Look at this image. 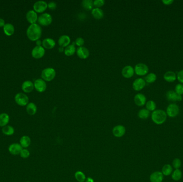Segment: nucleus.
<instances>
[{
    "instance_id": "obj_33",
    "label": "nucleus",
    "mask_w": 183,
    "mask_h": 182,
    "mask_svg": "<svg viewBox=\"0 0 183 182\" xmlns=\"http://www.w3.org/2000/svg\"><path fill=\"white\" fill-rule=\"evenodd\" d=\"M145 81L148 83H152L156 81L157 79V75L154 73H150L145 77Z\"/></svg>"
},
{
    "instance_id": "obj_48",
    "label": "nucleus",
    "mask_w": 183,
    "mask_h": 182,
    "mask_svg": "<svg viewBox=\"0 0 183 182\" xmlns=\"http://www.w3.org/2000/svg\"><path fill=\"white\" fill-rule=\"evenodd\" d=\"M58 51L60 52H62L64 51V48L63 47H60V48H58Z\"/></svg>"
},
{
    "instance_id": "obj_44",
    "label": "nucleus",
    "mask_w": 183,
    "mask_h": 182,
    "mask_svg": "<svg viewBox=\"0 0 183 182\" xmlns=\"http://www.w3.org/2000/svg\"><path fill=\"white\" fill-rule=\"evenodd\" d=\"M48 7L50 10H55L57 7V4L55 2L52 1L48 3Z\"/></svg>"
},
{
    "instance_id": "obj_21",
    "label": "nucleus",
    "mask_w": 183,
    "mask_h": 182,
    "mask_svg": "<svg viewBox=\"0 0 183 182\" xmlns=\"http://www.w3.org/2000/svg\"><path fill=\"white\" fill-rule=\"evenodd\" d=\"M163 78L168 82H173L177 79V75L174 72L169 70L165 73Z\"/></svg>"
},
{
    "instance_id": "obj_50",
    "label": "nucleus",
    "mask_w": 183,
    "mask_h": 182,
    "mask_svg": "<svg viewBox=\"0 0 183 182\" xmlns=\"http://www.w3.org/2000/svg\"></svg>"
},
{
    "instance_id": "obj_15",
    "label": "nucleus",
    "mask_w": 183,
    "mask_h": 182,
    "mask_svg": "<svg viewBox=\"0 0 183 182\" xmlns=\"http://www.w3.org/2000/svg\"><path fill=\"white\" fill-rule=\"evenodd\" d=\"M126 132L125 127L122 125H118L112 129V133L116 137H121L123 136Z\"/></svg>"
},
{
    "instance_id": "obj_38",
    "label": "nucleus",
    "mask_w": 183,
    "mask_h": 182,
    "mask_svg": "<svg viewBox=\"0 0 183 182\" xmlns=\"http://www.w3.org/2000/svg\"><path fill=\"white\" fill-rule=\"evenodd\" d=\"M175 91L179 95L182 96L183 95V84L178 83L177 84L175 88Z\"/></svg>"
},
{
    "instance_id": "obj_7",
    "label": "nucleus",
    "mask_w": 183,
    "mask_h": 182,
    "mask_svg": "<svg viewBox=\"0 0 183 182\" xmlns=\"http://www.w3.org/2000/svg\"><path fill=\"white\" fill-rule=\"evenodd\" d=\"M15 99L16 103L21 106H24L27 105L29 100L27 96L23 93H17L15 96Z\"/></svg>"
},
{
    "instance_id": "obj_5",
    "label": "nucleus",
    "mask_w": 183,
    "mask_h": 182,
    "mask_svg": "<svg viewBox=\"0 0 183 182\" xmlns=\"http://www.w3.org/2000/svg\"><path fill=\"white\" fill-rule=\"evenodd\" d=\"M179 113V106L175 103L170 104L166 108V115L170 118H175Z\"/></svg>"
},
{
    "instance_id": "obj_32",
    "label": "nucleus",
    "mask_w": 183,
    "mask_h": 182,
    "mask_svg": "<svg viewBox=\"0 0 183 182\" xmlns=\"http://www.w3.org/2000/svg\"><path fill=\"white\" fill-rule=\"evenodd\" d=\"M150 112L148 110L145 108H143L142 110H140L139 112H138V117L141 119H147L149 116H150Z\"/></svg>"
},
{
    "instance_id": "obj_18",
    "label": "nucleus",
    "mask_w": 183,
    "mask_h": 182,
    "mask_svg": "<svg viewBox=\"0 0 183 182\" xmlns=\"http://www.w3.org/2000/svg\"><path fill=\"white\" fill-rule=\"evenodd\" d=\"M71 42L70 37L69 36L66 35H63L60 36L58 39V44L61 47H67V46L70 45Z\"/></svg>"
},
{
    "instance_id": "obj_39",
    "label": "nucleus",
    "mask_w": 183,
    "mask_h": 182,
    "mask_svg": "<svg viewBox=\"0 0 183 182\" xmlns=\"http://www.w3.org/2000/svg\"><path fill=\"white\" fill-rule=\"evenodd\" d=\"M29 155H30L29 151L26 149H22V150L20 153L21 157L24 158V159H26L27 157H29Z\"/></svg>"
},
{
    "instance_id": "obj_16",
    "label": "nucleus",
    "mask_w": 183,
    "mask_h": 182,
    "mask_svg": "<svg viewBox=\"0 0 183 182\" xmlns=\"http://www.w3.org/2000/svg\"><path fill=\"white\" fill-rule=\"evenodd\" d=\"M77 56L81 59H86L90 56V51L88 49L85 47H80L77 48Z\"/></svg>"
},
{
    "instance_id": "obj_31",
    "label": "nucleus",
    "mask_w": 183,
    "mask_h": 182,
    "mask_svg": "<svg viewBox=\"0 0 183 182\" xmlns=\"http://www.w3.org/2000/svg\"><path fill=\"white\" fill-rule=\"evenodd\" d=\"M81 6L87 10H91L94 6L92 0H84L81 2Z\"/></svg>"
},
{
    "instance_id": "obj_41",
    "label": "nucleus",
    "mask_w": 183,
    "mask_h": 182,
    "mask_svg": "<svg viewBox=\"0 0 183 182\" xmlns=\"http://www.w3.org/2000/svg\"><path fill=\"white\" fill-rule=\"evenodd\" d=\"M105 3L104 0H95L93 1L94 6H95L96 8H100L103 6Z\"/></svg>"
},
{
    "instance_id": "obj_29",
    "label": "nucleus",
    "mask_w": 183,
    "mask_h": 182,
    "mask_svg": "<svg viewBox=\"0 0 183 182\" xmlns=\"http://www.w3.org/2000/svg\"><path fill=\"white\" fill-rule=\"evenodd\" d=\"M26 111L30 116H33L37 111V107L33 103H29L26 106Z\"/></svg>"
},
{
    "instance_id": "obj_35",
    "label": "nucleus",
    "mask_w": 183,
    "mask_h": 182,
    "mask_svg": "<svg viewBox=\"0 0 183 182\" xmlns=\"http://www.w3.org/2000/svg\"><path fill=\"white\" fill-rule=\"evenodd\" d=\"M75 178L77 181L79 182H84L86 180V176L85 174L81 171H78L76 172L75 174Z\"/></svg>"
},
{
    "instance_id": "obj_23",
    "label": "nucleus",
    "mask_w": 183,
    "mask_h": 182,
    "mask_svg": "<svg viewBox=\"0 0 183 182\" xmlns=\"http://www.w3.org/2000/svg\"><path fill=\"white\" fill-rule=\"evenodd\" d=\"M34 88V84L31 81H26L24 82L21 86L22 90L26 93H29L33 91Z\"/></svg>"
},
{
    "instance_id": "obj_40",
    "label": "nucleus",
    "mask_w": 183,
    "mask_h": 182,
    "mask_svg": "<svg viewBox=\"0 0 183 182\" xmlns=\"http://www.w3.org/2000/svg\"><path fill=\"white\" fill-rule=\"evenodd\" d=\"M173 167L176 169H178L181 167V162L178 158H176L173 160Z\"/></svg>"
},
{
    "instance_id": "obj_3",
    "label": "nucleus",
    "mask_w": 183,
    "mask_h": 182,
    "mask_svg": "<svg viewBox=\"0 0 183 182\" xmlns=\"http://www.w3.org/2000/svg\"><path fill=\"white\" fill-rule=\"evenodd\" d=\"M56 76V71L54 68L48 67L42 71L41 78L44 81H51Z\"/></svg>"
},
{
    "instance_id": "obj_34",
    "label": "nucleus",
    "mask_w": 183,
    "mask_h": 182,
    "mask_svg": "<svg viewBox=\"0 0 183 182\" xmlns=\"http://www.w3.org/2000/svg\"><path fill=\"white\" fill-rule=\"evenodd\" d=\"M173 172V168L171 165L167 164L165 165L162 168V174L165 176H169Z\"/></svg>"
},
{
    "instance_id": "obj_25",
    "label": "nucleus",
    "mask_w": 183,
    "mask_h": 182,
    "mask_svg": "<svg viewBox=\"0 0 183 182\" xmlns=\"http://www.w3.org/2000/svg\"><path fill=\"white\" fill-rule=\"evenodd\" d=\"M91 15L94 18L96 19H101L104 16V13L102 9L99 8H95L93 9V10L91 11Z\"/></svg>"
},
{
    "instance_id": "obj_47",
    "label": "nucleus",
    "mask_w": 183,
    "mask_h": 182,
    "mask_svg": "<svg viewBox=\"0 0 183 182\" xmlns=\"http://www.w3.org/2000/svg\"><path fill=\"white\" fill-rule=\"evenodd\" d=\"M86 182H94V181L93 179H92L91 177H88Z\"/></svg>"
},
{
    "instance_id": "obj_9",
    "label": "nucleus",
    "mask_w": 183,
    "mask_h": 182,
    "mask_svg": "<svg viewBox=\"0 0 183 182\" xmlns=\"http://www.w3.org/2000/svg\"><path fill=\"white\" fill-rule=\"evenodd\" d=\"M48 7V4L44 1L36 2L33 6L34 11L36 13H42L46 10Z\"/></svg>"
},
{
    "instance_id": "obj_17",
    "label": "nucleus",
    "mask_w": 183,
    "mask_h": 182,
    "mask_svg": "<svg viewBox=\"0 0 183 182\" xmlns=\"http://www.w3.org/2000/svg\"><path fill=\"white\" fill-rule=\"evenodd\" d=\"M134 101L135 104L138 106H142L146 103V97L142 93H137L134 96Z\"/></svg>"
},
{
    "instance_id": "obj_36",
    "label": "nucleus",
    "mask_w": 183,
    "mask_h": 182,
    "mask_svg": "<svg viewBox=\"0 0 183 182\" xmlns=\"http://www.w3.org/2000/svg\"><path fill=\"white\" fill-rule=\"evenodd\" d=\"M181 177H182V173L179 169L175 170L171 175V177L173 178V180L175 181L180 180L181 179Z\"/></svg>"
},
{
    "instance_id": "obj_19",
    "label": "nucleus",
    "mask_w": 183,
    "mask_h": 182,
    "mask_svg": "<svg viewBox=\"0 0 183 182\" xmlns=\"http://www.w3.org/2000/svg\"><path fill=\"white\" fill-rule=\"evenodd\" d=\"M150 179L151 182H162L163 180V175L162 172H154L150 175Z\"/></svg>"
},
{
    "instance_id": "obj_13",
    "label": "nucleus",
    "mask_w": 183,
    "mask_h": 182,
    "mask_svg": "<svg viewBox=\"0 0 183 182\" xmlns=\"http://www.w3.org/2000/svg\"><path fill=\"white\" fill-rule=\"evenodd\" d=\"M23 148L20 144L18 143H13L11 144L8 147L9 152L14 155L20 154L21 151Z\"/></svg>"
},
{
    "instance_id": "obj_6",
    "label": "nucleus",
    "mask_w": 183,
    "mask_h": 182,
    "mask_svg": "<svg viewBox=\"0 0 183 182\" xmlns=\"http://www.w3.org/2000/svg\"><path fill=\"white\" fill-rule=\"evenodd\" d=\"M149 71V68L147 65L144 63H139L134 67V72L139 76H144L147 74Z\"/></svg>"
},
{
    "instance_id": "obj_46",
    "label": "nucleus",
    "mask_w": 183,
    "mask_h": 182,
    "mask_svg": "<svg viewBox=\"0 0 183 182\" xmlns=\"http://www.w3.org/2000/svg\"><path fill=\"white\" fill-rule=\"evenodd\" d=\"M5 24V21L2 18H0V27H4Z\"/></svg>"
},
{
    "instance_id": "obj_14",
    "label": "nucleus",
    "mask_w": 183,
    "mask_h": 182,
    "mask_svg": "<svg viewBox=\"0 0 183 182\" xmlns=\"http://www.w3.org/2000/svg\"><path fill=\"white\" fill-rule=\"evenodd\" d=\"M134 73V69L133 68L132 66L130 65L125 66L122 70V75L127 79L131 78V77H133Z\"/></svg>"
},
{
    "instance_id": "obj_26",
    "label": "nucleus",
    "mask_w": 183,
    "mask_h": 182,
    "mask_svg": "<svg viewBox=\"0 0 183 182\" xmlns=\"http://www.w3.org/2000/svg\"><path fill=\"white\" fill-rule=\"evenodd\" d=\"M10 118L8 114L3 113L0 114V127H4L8 124Z\"/></svg>"
},
{
    "instance_id": "obj_43",
    "label": "nucleus",
    "mask_w": 183,
    "mask_h": 182,
    "mask_svg": "<svg viewBox=\"0 0 183 182\" xmlns=\"http://www.w3.org/2000/svg\"><path fill=\"white\" fill-rule=\"evenodd\" d=\"M177 79L179 81V82L183 84V70H180L179 72L177 73Z\"/></svg>"
},
{
    "instance_id": "obj_28",
    "label": "nucleus",
    "mask_w": 183,
    "mask_h": 182,
    "mask_svg": "<svg viewBox=\"0 0 183 182\" xmlns=\"http://www.w3.org/2000/svg\"><path fill=\"white\" fill-rule=\"evenodd\" d=\"M75 42H73L72 44H70L64 49V54L66 56H71L74 55L76 52V48H75Z\"/></svg>"
},
{
    "instance_id": "obj_2",
    "label": "nucleus",
    "mask_w": 183,
    "mask_h": 182,
    "mask_svg": "<svg viewBox=\"0 0 183 182\" xmlns=\"http://www.w3.org/2000/svg\"><path fill=\"white\" fill-rule=\"evenodd\" d=\"M167 115L165 111L162 110H155L152 114V120L156 124H162L166 120Z\"/></svg>"
},
{
    "instance_id": "obj_8",
    "label": "nucleus",
    "mask_w": 183,
    "mask_h": 182,
    "mask_svg": "<svg viewBox=\"0 0 183 182\" xmlns=\"http://www.w3.org/2000/svg\"><path fill=\"white\" fill-rule=\"evenodd\" d=\"M166 99L169 101H181L183 100L182 96L179 95L177 94L173 90H169L166 93Z\"/></svg>"
},
{
    "instance_id": "obj_11",
    "label": "nucleus",
    "mask_w": 183,
    "mask_h": 182,
    "mask_svg": "<svg viewBox=\"0 0 183 182\" xmlns=\"http://www.w3.org/2000/svg\"><path fill=\"white\" fill-rule=\"evenodd\" d=\"M146 85V81L142 78L135 79L132 84L133 89L135 91H140Z\"/></svg>"
},
{
    "instance_id": "obj_42",
    "label": "nucleus",
    "mask_w": 183,
    "mask_h": 182,
    "mask_svg": "<svg viewBox=\"0 0 183 182\" xmlns=\"http://www.w3.org/2000/svg\"><path fill=\"white\" fill-rule=\"evenodd\" d=\"M84 40L82 37H78L75 41V44L79 47H83L84 44Z\"/></svg>"
},
{
    "instance_id": "obj_22",
    "label": "nucleus",
    "mask_w": 183,
    "mask_h": 182,
    "mask_svg": "<svg viewBox=\"0 0 183 182\" xmlns=\"http://www.w3.org/2000/svg\"><path fill=\"white\" fill-rule=\"evenodd\" d=\"M42 44V46L44 47V48L48 49H51L54 48L56 43H55L54 40L52 39L46 38L43 40Z\"/></svg>"
},
{
    "instance_id": "obj_4",
    "label": "nucleus",
    "mask_w": 183,
    "mask_h": 182,
    "mask_svg": "<svg viewBox=\"0 0 183 182\" xmlns=\"http://www.w3.org/2000/svg\"><path fill=\"white\" fill-rule=\"evenodd\" d=\"M52 17L50 14L47 13H42L38 17V19H37L38 23L40 25L44 26H47L50 25L52 22Z\"/></svg>"
},
{
    "instance_id": "obj_12",
    "label": "nucleus",
    "mask_w": 183,
    "mask_h": 182,
    "mask_svg": "<svg viewBox=\"0 0 183 182\" xmlns=\"http://www.w3.org/2000/svg\"><path fill=\"white\" fill-rule=\"evenodd\" d=\"M34 86L37 91L39 93H42L46 90L47 85L43 79H38L34 81Z\"/></svg>"
},
{
    "instance_id": "obj_24",
    "label": "nucleus",
    "mask_w": 183,
    "mask_h": 182,
    "mask_svg": "<svg viewBox=\"0 0 183 182\" xmlns=\"http://www.w3.org/2000/svg\"><path fill=\"white\" fill-rule=\"evenodd\" d=\"M31 140L29 137L28 136H23L21 137L19 141V144L22 146L23 149H26L31 145Z\"/></svg>"
},
{
    "instance_id": "obj_20",
    "label": "nucleus",
    "mask_w": 183,
    "mask_h": 182,
    "mask_svg": "<svg viewBox=\"0 0 183 182\" xmlns=\"http://www.w3.org/2000/svg\"><path fill=\"white\" fill-rule=\"evenodd\" d=\"M28 22L31 24H36V21H37V15L36 11L34 10H30L27 12L26 16Z\"/></svg>"
},
{
    "instance_id": "obj_49",
    "label": "nucleus",
    "mask_w": 183,
    "mask_h": 182,
    "mask_svg": "<svg viewBox=\"0 0 183 182\" xmlns=\"http://www.w3.org/2000/svg\"><path fill=\"white\" fill-rule=\"evenodd\" d=\"M36 44H37V46H41V44L42 42L40 40H38L37 41V42H36Z\"/></svg>"
},
{
    "instance_id": "obj_10",
    "label": "nucleus",
    "mask_w": 183,
    "mask_h": 182,
    "mask_svg": "<svg viewBox=\"0 0 183 182\" xmlns=\"http://www.w3.org/2000/svg\"><path fill=\"white\" fill-rule=\"evenodd\" d=\"M45 50L42 46H36L32 51V56L36 59H40L45 55Z\"/></svg>"
},
{
    "instance_id": "obj_37",
    "label": "nucleus",
    "mask_w": 183,
    "mask_h": 182,
    "mask_svg": "<svg viewBox=\"0 0 183 182\" xmlns=\"http://www.w3.org/2000/svg\"><path fill=\"white\" fill-rule=\"evenodd\" d=\"M146 108L149 111H154L156 108V104L153 100H149L146 102Z\"/></svg>"
},
{
    "instance_id": "obj_1",
    "label": "nucleus",
    "mask_w": 183,
    "mask_h": 182,
    "mask_svg": "<svg viewBox=\"0 0 183 182\" xmlns=\"http://www.w3.org/2000/svg\"><path fill=\"white\" fill-rule=\"evenodd\" d=\"M28 38L32 41H36L41 36V27L37 24H31L27 28L26 32Z\"/></svg>"
},
{
    "instance_id": "obj_45",
    "label": "nucleus",
    "mask_w": 183,
    "mask_h": 182,
    "mask_svg": "<svg viewBox=\"0 0 183 182\" xmlns=\"http://www.w3.org/2000/svg\"><path fill=\"white\" fill-rule=\"evenodd\" d=\"M162 2L165 5L169 6V5L173 4V0H163V1H162Z\"/></svg>"
},
{
    "instance_id": "obj_30",
    "label": "nucleus",
    "mask_w": 183,
    "mask_h": 182,
    "mask_svg": "<svg viewBox=\"0 0 183 182\" xmlns=\"http://www.w3.org/2000/svg\"><path fill=\"white\" fill-rule=\"evenodd\" d=\"M2 131L3 134L6 135V136H12L14 134L15 129L13 127L7 125L6 126L2 128Z\"/></svg>"
},
{
    "instance_id": "obj_27",
    "label": "nucleus",
    "mask_w": 183,
    "mask_h": 182,
    "mask_svg": "<svg viewBox=\"0 0 183 182\" xmlns=\"http://www.w3.org/2000/svg\"><path fill=\"white\" fill-rule=\"evenodd\" d=\"M3 31L6 35L7 36H11L14 33L15 28L12 24H6L3 27Z\"/></svg>"
}]
</instances>
